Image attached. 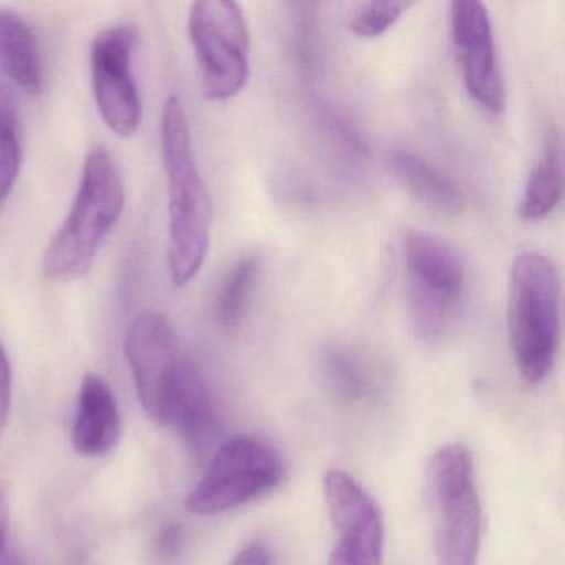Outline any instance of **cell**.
I'll list each match as a JSON object with an SVG mask.
<instances>
[{"instance_id":"1","label":"cell","mask_w":565,"mask_h":565,"mask_svg":"<svg viewBox=\"0 0 565 565\" xmlns=\"http://www.w3.org/2000/svg\"><path fill=\"white\" fill-rule=\"evenodd\" d=\"M160 141L168 183V267L174 286L186 287L210 253L213 207L194 157L186 111L174 95L161 114Z\"/></svg>"},{"instance_id":"2","label":"cell","mask_w":565,"mask_h":565,"mask_svg":"<svg viewBox=\"0 0 565 565\" xmlns=\"http://www.w3.org/2000/svg\"><path fill=\"white\" fill-rule=\"evenodd\" d=\"M125 203L127 190L117 161L107 148H92L71 211L45 249V274L54 280H74L90 273Z\"/></svg>"},{"instance_id":"3","label":"cell","mask_w":565,"mask_h":565,"mask_svg":"<svg viewBox=\"0 0 565 565\" xmlns=\"http://www.w3.org/2000/svg\"><path fill=\"white\" fill-rule=\"evenodd\" d=\"M508 330L519 375L535 385L551 373L561 340V280L544 254L525 250L509 276Z\"/></svg>"},{"instance_id":"4","label":"cell","mask_w":565,"mask_h":565,"mask_svg":"<svg viewBox=\"0 0 565 565\" xmlns=\"http://www.w3.org/2000/svg\"><path fill=\"white\" fill-rule=\"evenodd\" d=\"M125 355L147 415L173 428L183 406L203 388V375L184 355L167 317L145 310L131 320Z\"/></svg>"},{"instance_id":"5","label":"cell","mask_w":565,"mask_h":565,"mask_svg":"<svg viewBox=\"0 0 565 565\" xmlns=\"http://www.w3.org/2000/svg\"><path fill=\"white\" fill-rule=\"evenodd\" d=\"M426 498L433 522L436 565H479L482 511L471 452L449 443L426 466Z\"/></svg>"},{"instance_id":"6","label":"cell","mask_w":565,"mask_h":565,"mask_svg":"<svg viewBox=\"0 0 565 565\" xmlns=\"http://www.w3.org/2000/svg\"><path fill=\"white\" fill-rule=\"evenodd\" d=\"M413 322L423 340L445 339L458 322L466 296V270L451 244L426 231L403 239Z\"/></svg>"},{"instance_id":"7","label":"cell","mask_w":565,"mask_h":565,"mask_svg":"<svg viewBox=\"0 0 565 565\" xmlns=\"http://www.w3.org/2000/svg\"><path fill=\"white\" fill-rule=\"evenodd\" d=\"M282 456L263 439L234 436L220 446L186 499L194 515H216L263 498L282 482Z\"/></svg>"},{"instance_id":"8","label":"cell","mask_w":565,"mask_h":565,"mask_svg":"<svg viewBox=\"0 0 565 565\" xmlns=\"http://www.w3.org/2000/svg\"><path fill=\"white\" fill-rule=\"evenodd\" d=\"M204 97H237L249 78V29L243 9L230 0H203L188 21Z\"/></svg>"},{"instance_id":"9","label":"cell","mask_w":565,"mask_h":565,"mask_svg":"<svg viewBox=\"0 0 565 565\" xmlns=\"http://www.w3.org/2000/svg\"><path fill=\"white\" fill-rule=\"evenodd\" d=\"M138 32L120 24L95 35L90 49L92 88L98 114L118 137L128 138L140 130L143 100L134 75V54Z\"/></svg>"},{"instance_id":"10","label":"cell","mask_w":565,"mask_h":565,"mask_svg":"<svg viewBox=\"0 0 565 565\" xmlns=\"http://www.w3.org/2000/svg\"><path fill=\"white\" fill-rule=\"evenodd\" d=\"M322 488L335 534L329 565H382L385 529L376 502L342 469L326 472Z\"/></svg>"},{"instance_id":"11","label":"cell","mask_w":565,"mask_h":565,"mask_svg":"<svg viewBox=\"0 0 565 565\" xmlns=\"http://www.w3.org/2000/svg\"><path fill=\"white\" fill-rule=\"evenodd\" d=\"M449 19L452 47L466 90L482 110L501 114L505 90L488 8L476 0H456L449 9Z\"/></svg>"},{"instance_id":"12","label":"cell","mask_w":565,"mask_h":565,"mask_svg":"<svg viewBox=\"0 0 565 565\" xmlns=\"http://www.w3.org/2000/svg\"><path fill=\"white\" fill-rule=\"evenodd\" d=\"M319 375L327 393L355 408L379 405L388 392V372L372 353L350 343H329L319 353Z\"/></svg>"},{"instance_id":"13","label":"cell","mask_w":565,"mask_h":565,"mask_svg":"<svg viewBox=\"0 0 565 565\" xmlns=\"http://www.w3.org/2000/svg\"><path fill=\"white\" fill-rule=\"evenodd\" d=\"M121 413L110 385L88 373L78 390L77 413L72 426L75 451L88 458L108 455L121 438Z\"/></svg>"},{"instance_id":"14","label":"cell","mask_w":565,"mask_h":565,"mask_svg":"<svg viewBox=\"0 0 565 565\" xmlns=\"http://www.w3.org/2000/svg\"><path fill=\"white\" fill-rule=\"evenodd\" d=\"M0 74L28 94L44 85V62L31 25L8 9H0Z\"/></svg>"},{"instance_id":"15","label":"cell","mask_w":565,"mask_h":565,"mask_svg":"<svg viewBox=\"0 0 565 565\" xmlns=\"http://www.w3.org/2000/svg\"><path fill=\"white\" fill-rule=\"evenodd\" d=\"M393 173L413 198L429 210L455 214L462 210L461 188L438 164L412 150L393 151Z\"/></svg>"},{"instance_id":"16","label":"cell","mask_w":565,"mask_h":565,"mask_svg":"<svg viewBox=\"0 0 565 565\" xmlns=\"http://www.w3.org/2000/svg\"><path fill=\"white\" fill-rule=\"evenodd\" d=\"M562 186L564 181H562L561 137L554 125H551L545 131L541 160H537L532 168L519 200V217L527 223L547 217L561 201Z\"/></svg>"},{"instance_id":"17","label":"cell","mask_w":565,"mask_h":565,"mask_svg":"<svg viewBox=\"0 0 565 565\" xmlns=\"http://www.w3.org/2000/svg\"><path fill=\"white\" fill-rule=\"evenodd\" d=\"M259 274V257L249 254L236 260L221 280L214 299V319L223 329H237L246 319Z\"/></svg>"},{"instance_id":"18","label":"cell","mask_w":565,"mask_h":565,"mask_svg":"<svg viewBox=\"0 0 565 565\" xmlns=\"http://www.w3.org/2000/svg\"><path fill=\"white\" fill-rule=\"evenodd\" d=\"M22 167L18 105L11 88L0 82V211L4 210L18 183Z\"/></svg>"},{"instance_id":"19","label":"cell","mask_w":565,"mask_h":565,"mask_svg":"<svg viewBox=\"0 0 565 565\" xmlns=\"http://www.w3.org/2000/svg\"><path fill=\"white\" fill-rule=\"evenodd\" d=\"M290 8H292V12H290L289 42L294 61L302 74H316L317 67H319L320 52H322L316 6L292 4Z\"/></svg>"},{"instance_id":"20","label":"cell","mask_w":565,"mask_h":565,"mask_svg":"<svg viewBox=\"0 0 565 565\" xmlns=\"http://www.w3.org/2000/svg\"><path fill=\"white\" fill-rule=\"evenodd\" d=\"M412 4L408 2H366L355 9L350 18V32L362 39L385 34L402 19Z\"/></svg>"},{"instance_id":"21","label":"cell","mask_w":565,"mask_h":565,"mask_svg":"<svg viewBox=\"0 0 565 565\" xmlns=\"http://www.w3.org/2000/svg\"><path fill=\"white\" fill-rule=\"evenodd\" d=\"M322 120L326 121L327 127L332 131L339 143L345 145V148H349L355 154H365V140L345 114L335 110V108H329V110L323 111Z\"/></svg>"},{"instance_id":"22","label":"cell","mask_w":565,"mask_h":565,"mask_svg":"<svg viewBox=\"0 0 565 565\" xmlns=\"http://www.w3.org/2000/svg\"><path fill=\"white\" fill-rule=\"evenodd\" d=\"M186 547V531L180 522H167L158 532L157 552L161 561L174 562Z\"/></svg>"},{"instance_id":"23","label":"cell","mask_w":565,"mask_h":565,"mask_svg":"<svg viewBox=\"0 0 565 565\" xmlns=\"http://www.w3.org/2000/svg\"><path fill=\"white\" fill-rule=\"evenodd\" d=\"M12 402V372L11 362L4 345L0 343V438L4 435L9 422Z\"/></svg>"},{"instance_id":"24","label":"cell","mask_w":565,"mask_h":565,"mask_svg":"<svg viewBox=\"0 0 565 565\" xmlns=\"http://www.w3.org/2000/svg\"><path fill=\"white\" fill-rule=\"evenodd\" d=\"M231 565H273V554L264 541H250L234 555Z\"/></svg>"},{"instance_id":"25","label":"cell","mask_w":565,"mask_h":565,"mask_svg":"<svg viewBox=\"0 0 565 565\" xmlns=\"http://www.w3.org/2000/svg\"><path fill=\"white\" fill-rule=\"evenodd\" d=\"M9 529H11V495L8 488L0 484V561L8 554Z\"/></svg>"},{"instance_id":"26","label":"cell","mask_w":565,"mask_h":565,"mask_svg":"<svg viewBox=\"0 0 565 565\" xmlns=\"http://www.w3.org/2000/svg\"><path fill=\"white\" fill-rule=\"evenodd\" d=\"M0 565H28L24 561H22L21 557H19L18 554H14V552H9L8 554L2 557V561H0Z\"/></svg>"}]
</instances>
